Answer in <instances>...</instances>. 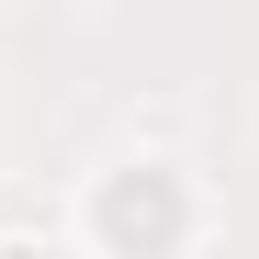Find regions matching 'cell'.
<instances>
[{"label":"cell","mask_w":259,"mask_h":259,"mask_svg":"<svg viewBox=\"0 0 259 259\" xmlns=\"http://www.w3.org/2000/svg\"><path fill=\"white\" fill-rule=\"evenodd\" d=\"M169 226H181V214H169L158 192H136V181H124V192L102 203V237H169Z\"/></svg>","instance_id":"obj_1"}]
</instances>
